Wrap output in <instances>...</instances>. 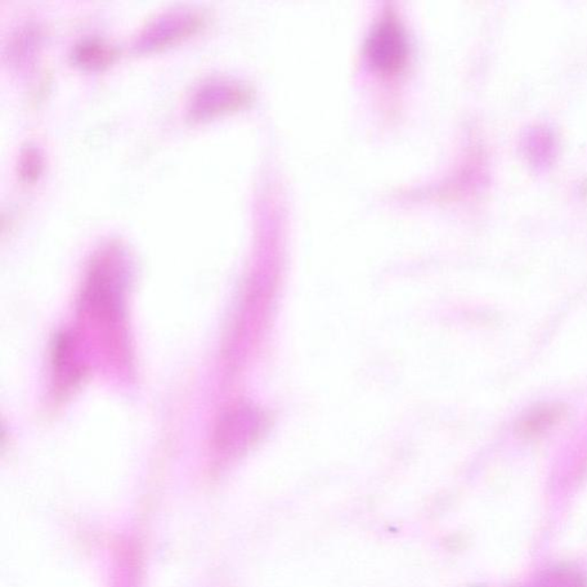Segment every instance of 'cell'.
I'll list each match as a JSON object with an SVG mask.
<instances>
[{
	"label": "cell",
	"mask_w": 587,
	"mask_h": 587,
	"mask_svg": "<svg viewBox=\"0 0 587 587\" xmlns=\"http://www.w3.org/2000/svg\"><path fill=\"white\" fill-rule=\"evenodd\" d=\"M242 100V93L237 89H232L227 85L217 84L201 89L195 100L194 113L203 116L218 113L226 109H231L237 101Z\"/></svg>",
	"instance_id": "cell-3"
},
{
	"label": "cell",
	"mask_w": 587,
	"mask_h": 587,
	"mask_svg": "<svg viewBox=\"0 0 587 587\" xmlns=\"http://www.w3.org/2000/svg\"><path fill=\"white\" fill-rule=\"evenodd\" d=\"M366 53L376 68L395 71L404 66L409 56V43L404 28L397 17L388 15L372 30L366 43Z\"/></svg>",
	"instance_id": "cell-1"
},
{
	"label": "cell",
	"mask_w": 587,
	"mask_h": 587,
	"mask_svg": "<svg viewBox=\"0 0 587 587\" xmlns=\"http://www.w3.org/2000/svg\"><path fill=\"white\" fill-rule=\"evenodd\" d=\"M40 170H42V159L38 152L33 147L26 149L20 160L21 177L26 182H33L39 176Z\"/></svg>",
	"instance_id": "cell-5"
},
{
	"label": "cell",
	"mask_w": 587,
	"mask_h": 587,
	"mask_svg": "<svg viewBox=\"0 0 587 587\" xmlns=\"http://www.w3.org/2000/svg\"><path fill=\"white\" fill-rule=\"evenodd\" d=\"M263 425L262 416L250 407H240L223 420L218 439L224 446H241L254 441Z\"/></svg>",
	"instance_id": "cell-2"
},
{
	"label": "cell",
	"mask_w": 587,
	"mask_h": 587,
	"mask_svg": "<svg viewBox=\"0 0 587 587\" xmlns=\"http://www.w3.org/2000/svg\"><path fill=\"white\" fill-rule=\"evenodd\" d=\"M115 57L114 48L100 40H85L75 50V59L85 67H101L109 64Z\"/></svg>",
	"instance_id": "cell-4"
}]
</instances>
